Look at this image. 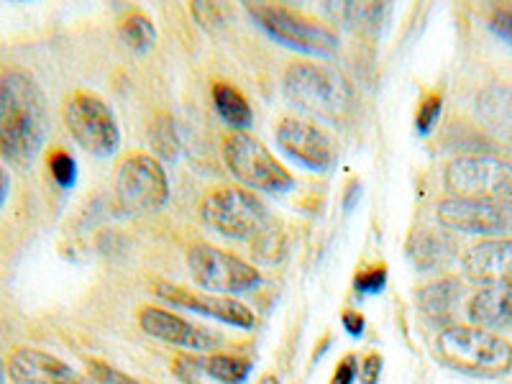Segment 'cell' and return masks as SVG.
I'll return each instance as SVG.
<instances>
[{"label": "cell", "instance_id": "23", "mask_svg": "<svg viewBox=\"0 0 512 384\" xmlns=\"http://www.w3.org/2000/svg\"><path fill=\"white\" fill-rule=\"evenodd\" d=\"M118 34H121V41L126 44L128 49H134V52L144 54L149 52V49L157 44V31H154V24L152 18L144 16V13H131V16L126 18L121 24V29H118Z\"/></svg>", "mask_w": 512, "mask_h": 384}, {"label": "cell", "instance_id": "29", "mask_svg": "<svg viewBox=\"0 0 512 384\" xmlns=\"http://www.w3.org/2000/svg\"><path fill=\"white\" fill-rule=\"evenodd\" d=\"M387 282V272L384 267H372V269H364V272L356 277V290L359 292H379Z\"/></svg>", "mask_w": 512, "mask_h": 384}, {"label": "cell", "instance_id": "11", "mask_svg": "<svg viewBox=\"0 0 512 384\" xmlns=\"http://www.w3.org/2000/svg\"><path fill=\"white\" fill-rule=\"evenodd\" d=\"M436 218L448 231L472 233V236H482V239L512 236V208H505V205L448 195L436 205Z\"/></svg>", "mask_w": 512, "mask_h": 384}, {"label": "cell", "instance_id": "14", "mask_svg": "<svg viewBox=\"0 0 512 384\" xmlns=\"http://www.w3.org/2000/svg\"><path fill=\"white\" fill-rule=\"evenodd\" d=\"M139 326L141 331L149 333L157 341L182 346V349L190 351H216L223 344V338L218 333L205 331V328L195 326L182 315L164 308H141Z\"/></svg>", "mask_w": 512, "mask_h": 384}, {"label": "cell", "instance_id": "27", "mask_svg": "<svg viewBox=\"0 0 512 384\" xmlns=\"http://www.w3.org/2000/svg\"><path fill=\"white\" fill-rule=\"evenodd\" d=\"M49 172H52L54 182H57L59 187L75 185L77 164H75V159H72V154L64 152V149H57V152H52V157H49Z\"/></svg>", "mask_w": 512, "mask_h": 384}, {"label": "cell", "instance_id": "26", "mask_svg": "<svg viewBox=\"0 0 512 384\" xmlns=\"http://www.w3.org/2000/svg\"><path fill=\"white\" fill-rule=\"evenodd\" d=\"M80 384H141L139 379L128 377V374L118 372L116 367L105 364V361L90 359L85 364V374L80 377Z\"/></svg>", "mask_w": 512, "mask_h": 384}, {"label": "cell", "instance_id": "15", "mask_svg": "<svg viewBox=\"0 0 512 384\" xmlns=\"http://www.w3.org/2000/svg\"><path fill=\"white\" fill-rule=\"evenodd\" d=\"M466 277L484 285H505L512 282V236L507 239H484L464 251L461 259Z\"/></svg>", "mask_w": 512, "mask_h": 384}, {"label": "cell", "instance_id": "24", "mask_svg": "<svg viewBox=\"0 0 512 384\" xmlns=\"http://www.w3.org/2000/svg\"><path fill=\"white\" fill-rule=\"evenodd\" d=\"M149 144H152L154 152L159 154L167 162H175L177 154H180V139H177V128L172 116L167 113H157L149 123Z\"/></svg>", "mask_w": 512, "mask_h": 384}, {"label": "cell", "instance_id": "18", "mask_svg": "<svg viewBox=\"0 0 512 384\" xmlns=\"http://www.w3.org/2000/svg\"><path fill=\"white\" fill-rule=\"evenodd\" d=\"M477 118L487 131L512 141V85H489L477 95Z\"/></svg>", "mask_w": 512, "mask_h": 384}, {"label": "cell", "instance_id": "1", "mask_svg": "<svg viewBox=\"0 0 512 384\" xmlns=\"http://www.w3.org/2000/svg\"><path fill=\"white\" fill-rule=\"evenodd\" d=\"M49 134L47 98L34 75H0V157L13 167H31Z\"/></svg>", "mask_w": 512, "mask_h": 384}, {"label": "cell", "instance_id": "20", "mask_svg": "<svg viewBox=\"0 0 512 384\" xmlns=\"http://www.w3.org/2000/svg\"><path fill=\"white\" fill-rule=\"evenodd\" d=\"M213 103L216 111L236 134H244L246 128L254 123V111H251L249 100L239 93V90L228 85V82H216L213 85Z\"/></svg>", "mask_w": 512, "mask_h": 384}, {"label": "cell", "instance_id": "16", "mask_svg": "<svg viewBox=\"0 0 512 384\" xmlns=\"http://www.w3.org/2000/svg\"><path fill=\"white\" fill-rule=\"evenodd\" d=\"M13 384H80V374L57 356L39 349H18L8 359Z\"/></svg>", "mask_w": 512, "mask_h": 384}, {"label": "cell", "instance_id": "4", "mask_svg": "<svg viewBox=\"0 0 512 384\" xmlns=\"http://www.w3.org/2000/svg\"><path fill=\"white\" fill-rule=\"evenodd\" d=\"M285 93L297 108L326 121H338L354 105V88L336 67L300 62L285 72Z\"/></svg>", "mask_w": 512, "mask_h": 384}, {"label": "cell", "instance_id": "36", "mask_svg": "<svg viewBox=\"0 0 512 384\" xmlns=\"http://www.w3.org/2000/svg\"><path fill=\"white\" fill-rule=\"evenodd\" d=\"M259 384H280V379L272 377V374H267V377H262V382Z\"/></svg>", "mask_w": 512, "mask_h": 384}, {"label": "cell", "instance_id": "19", "mask_svg": "<svg viewBox=\"0 0 512 384\" xmlns=\"http://www.w3.org/2000/svg\"><path fill=\"white\" fill-rule=\"evenodd\" d=\"M464 297V285L456 277H443L418 292V308L431 323H451Z\"/></svg>", "mask_w": 512, "mask_h": 384}, {"label": "cell", "instance_id": "6", "mask_svg": "<svg viewBox=\"0 0 512 384\" xmlns=\"http://www.w3.org/2000/svg\"><path fill=\"white\" fill-rule=\"evenodd\" d=\"M246 11L282 47L310 54V57H331L338 52L336 31L303 13L274 6V3H249Z\"/></svg>", "mask_w": 512, "mask_h": 384}, {"label": "cell", "instance_id": "13", "mask_svg": "<svg viewBox=\"0 0 512 384\" xmlns=\"http://www.w3.org/2000/svg\"><path fill=\"white\" fill-rule=\"evenodd\" d=\"M154 292H157L162 300H167L169 305L195 310V313L200 315L221 320L226 326L254 328L256 323L254 313H251L244 303L233 300V297L213 295V292H195L180 285H167V282H157V285H154Z\"/></svg>", "mask_w": 512, "mask_h": 384}, {"label": "cell", "instance_id": "8", "mask_svg": "<svg viewBox=\"0 0 512 384\" xmlns=\"http://www.w3.org/2000/svg\"><path fill=\"white\" fill-rule=\"evenodd\" d=\"M64 123L72 139L93 157H111L121 146V128L111 105L88 90H77L67 98Z\"/></svg>", "mask_w": 512, "mask_h": 384}, {"label": "cell", "instance_id": "3", "mask_svg": "<svg viewBox=\"0 0 512 384\" xmlns=\"http://www.w3.org/2000/svg\"><path fill=\"white\" fill-rule=\"evenodd\" d=\"M436 354L446 367L472 377H502L512 369V344L477 326H446L436 336Z\"/></svg>", "mask_w": 512, "mask_h": 384}, {"label": "cell", "instance_id": "2", "mask_svg": "<svg viewBox=\"0 0 512 384\" xmlns=\"http://www.w3.org/2000/svg\"><path fill=\"white\" fill-rule=\"evenodd\" d=\"M200 216L210 228L226 239L249 241L254 244V254L262 262H277L282 249V233L269 216L267 205L244 187H218L208 192L200 205Z\"/></svg>", "mask_w": 512, "mask_h": 384}, {"label": "cell", "instance_id": "12", "mask_svg": "<svg viewBox=\"0 0 512 384\" xmlns=\"http://www.w3.org/2000/svg\"><path fill=\"white\" fill-rule=\"evenodd\" d=\"M277 144L287 157L303 164L310 172H326L333 164V144L318 126L303 118H282L277 126Z\"/></svg>", "mask_w": 512, "mask_h": 384}, {"label": "cell", "instance_id": "9", "mask_svg": "<svg viewBox=\"0 0 512 384\" xmlns=\"http://www.w3.org/2000/svg\"><path fill=\"white\" fill-rule=\"evenodd\" d=\"M187 267H190L192 280L213 295H241L262 285L259 269L244 262L241 256L208 244H195L187 251Z\"/></svg>", "mask_w": 512, "mask_h": 384}, {"label": "cell", "instance_id": "30", "mask_svg": "<svg viewBox=\"0 0 512 384\" xmlns=\"http://www.w3.org/2000/svg\"><path fill=\"white\" fill-rule=\"evenodd\" d=\"M489 29L492 34L500 36L502 41L512 44V11H495L489 18Z\"/></svg>", "mask_w": 512, "mask_h": 384}, {"label": "cell", "instance_id": "25", "mask_svg": "<svg viewBox=\"0 0 512 384\" xmlns=\"http://www.w3.org/2000/svg\"><path fill=\"white\" fill-rule=\"evenodd\" d=\"M387 11H390L387 3H344V8H341L346 21L351 26H359V29H364V26L367 29L377 26Z\"/></svg>", "mask_w": 512, "mask_h": 384}, {"label": "cell", "instance_id": "34", "mask_svg": "<svg viewBox=\"0 0 512 384\" xmlns=\"http://www.w3.org/2000/svg\"><path fill=\"white\" fill-rule=\"evenodd\" d=\"M8 190H11V177H8V172L3 167H0V208L6 205L8 200Z\"/></svg>", "mask_w": 512, "mask_h": 384}, {"label": "cell", "instance_id": "22", "mask_svg": "<svg viewBox=\"0 0 512 384\" xmlns=\"http://www.w3.org/2000/svg\"><path fill=\"white\" fill-rule=\"evenodd\" d=\"M408 251H410V259H413L415 267H418L420 272H431V269L443 267V264H448L451 254H454L451 241L443 239L441 233H433V231L415 233Z\"/></svg>", "mask_w": 512, "mask_h": 384}, {"label": "cell", "instance_id": "33", "mask_svg": "<svg viewBox=\"0 0 512 384\" xmlns=\"http://www.w3.org/2000/svg\"><path fill=\"white\" fill-rule=\"evenodd\" d=\"M344 326H346V331L351 333V336H359L361 328H364V318H361V315H356V313H346L344 315Z\"/></svg>", "mask_w": 512, "mask_h": 384}, {"label": "cell", "instance_id": "35", "mask_svg": "<svg viewBox=\"0 0 512 384\" xmlns=\"http://www.w3.org/2000/svg\"><path fill=\"white\" fill-rule=\"evenodd\" d=\"M6 374H8V367L3 364V359H0V384L6 382Z\"/></svg>", "mask_w": 512, "mask_h": 384}, {"label": "cell", "instance_id": "7", "mask_svg": "<svg viewBox=\"0 0 512 384\" xmlns=\"http://www.w3.org/2000/svg\"><path fill=\"white\" fill-rule=\"evenodd\" d=\"M116 203L128 216H152L169 198V180L152 154H131L116 172Z\"/></svg>", "mask_w": 512, "mask_h": 384}, {"label": "cell", "instance_id": "5", "mask_svg": "<svg viewBox=\"0 0 512 384\" xmlns=\"http://www.w3.org/2000/svg\"><path fill=\"white\" fill-rule=\"evenodd\" d=\"M443 185L454 198L512 208V162L497 154H464L448 162Z\"/></svg>", "mask_w": 512, "mask_h": 384}, {"label": "cell", "instance_id": "31", "mask_svg": "<svg viewBox=\"0 0 512 384\" xmlns=\"http://www.w3.org/2000/svg\"><path fill=\"white\" fill-rule=\"evenodd\" d=\"M356 374H359V367H356L354 356H344V359L338 361L336 372H333V382L331 384H354Z\"/></svg>", "mask_w": 512, "mask_h": 384}, {"label": "cell", "instance_id": "21", "mask_svg": "<svg viewBox=\"0 0 512 384\" xmlns=\"http://www.w3.org/2000/svg\"><path fill=\"white\" fill-rule=\"evenodd\" d=\"M187 367L198 369L195 374H205L208 379H216L221 384H241L251 372V364L239 356L208 354L203 359H185Z\"/></svg>", "mask_w": 512, "mask_h": 384}, {"label": "cell", "instance_id": "17", "mask_svg": "<svg viewBox=\"0 0 512 384\" xmlns=\"http://www.w3.org/2000/svg\"><path fill=\"white\" fill-rule=\"evenodd\" d=\"M469 320L484 331H505L512 326V282L484 285L469 300Z\"/></svg>", "mask_w": 512, "mask_h": 384}, {"label": "cell", "instance_id": "32", "mask_svg": "<svg viewBox=\"0 0 512 384\" xmlns=\"http://www.w3.org/2000/svg\"><path fill=\"white\" fill-rule=\"evenodd\" d=\"M379 369H382V359H379V356H367V361H364V369H361V382L377 384Z\"/></svg>", "mask_w": 512, "mask_h": 384}, {"label": "cell", "instance_id": "10", "mask_svg": "<svg viewBox=\"0 0 512 384\" xmlns=\"http://www.w3.org/2000/svg\"><path fill=\"white\" fill-rule=\"evenodd\" d=\"M223 162L251 190L287 192L295 180L272 157L267 146L251 134H231L223 141Z\"/></svg>", "mask_w": 512, "mask_h": 384}, {"label": "cell", "instance_id": "28", "mask_svg": "<svg viewBox=\"0 0 512 384\" xmlns=\"http://www.w3.org/2000/svg\"><path fill=\"white\" fill-rule=\"evenodd\" d=\"M438 113H441V98H438V95H431V98L420 105L418 118H415V126H418L420 134H428V131L436 126Z\"/></svg>", "mask_w": 512, "mask_h": 384}]
</instances>
